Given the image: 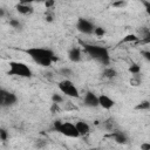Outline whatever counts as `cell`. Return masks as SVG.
Returning a JSON list of instances; mask_svg holds the SVG:
<instances>
[{"label":"cell","mask_w":150,"mask_h":150,"mask_svg":"<svg viewBox=\"0 0 150 150\" xmlns=\"http://www.w3.org/2000/svg\"><path fill=\"white\" fill-rule=\"evenodd\" d=\"M75 125H76L77 131L80 132V136L87 135V134L90 131V127H89V124H88L87 122H84V121H79V122L75 123Z\"/></svg>","instance_id":"11"},{"label":"cell","mask_w":150,"mask_h":150,"mask_svg":"<svg viewBox=\"0 0 150 150\" xmlns=\"http://www.w3.org/2000/svg\"><path fill=\"white\" fill-rule=\"evenodd\" d=\"M129 71H130L131 74H134V75H138L139 71H141V67H139L138 64H131V66L129 67Z\"/></svg>","instance_id":"17"},{"label":"cell","mask_w":150,"mask_h":150,"mask_svg":"<svg viewBox=\"0 0 150 150\" xmlns=\"http://www.w3.org/2000/svg\"><path fill=\"white\" fill-rule=\"evenodd\" d=\"M26 53L30 56V59L42 66V67H50L53 62L57 61L59 59L55 56V54L53 53V50L48 49V48H40V47H32L26 49Z\"/></svg>","instance_id":"1"},{"label":"cell","mask_w":150,"mask_h":150,"mask_svg":"<svg viewBox=\"0 0 150 150\" xmlns=\"http://www.w3.org/2000/svg\"><path fill=\"white\" fill-rule=\"evenodd\" d=\"M83 103L84 105L87 107H90V108H95L98 104V96H96L94 93L91 91H87L86 95H84V100H83Z\"/></svg>","instance_id":"8"},{"label":"cell","mask_w":150,"mask_h":150,"mask_svg":"<svg viewBox=\"0 0 150 150\" xmlns=\"http://www.w3.org/2000/svg\"><path fill=\"white\" fill-rule=\"evenodd\" d=\"M94 34H95L96 36H103V35L105 34V30H104V28H102V27H95Z\"/></svg>","instance_id":"18"},{"label":"cell","mask_w":150,"mask_h":150,"mask_svg":"<svg viewBox=\"0 0 150 150\" xmlns=\"http://www.w3.org/2000/svg\"><path fill=\"white\" fill-rule=\"evenodd\" d=\"M59 89L62 94H64L66 96H69V97H80V94H79V90L77 88L75 87V84L66 79V80H62L61 82H59Z\"/></svg>","instance_id":"5"},{"label":"cell","mask_w":150,"mask_h":150,"mask_svg":"<svg viewBox=\"0 0 150 150\" xmlns=\"http://www.w3.org/2000/svg\"><path fill=\"white\" fill-rule=\"evenodd\" d=\"M124 5H125V1H123V0H118V1H114L112 2V6L114 7H122Z\"/></svg>","instance_id":"25"},{"label":"cell","mask_w":150,"mask_h":150,"mask_svg":"<svg viewBox=\"0 0 150 150\" xmlns=\"http://www.w3.org/2000/svg\"><path fill=\"white\" fill-rule=\"evenodd\" d=\"M8 75L20 76V77H32V70L27 64H25L22 62L12 61V62H9Z\"/></svg>","instance_id":"4"},{"label":"cell","mask_w":150,"mask_h":150,"mask_svg":"<svg viewBox=\"0 0 150 150\" xmlns=\"http://www.w3.org/2000/svg\"><path fill=\"white\" fill-rule=\"evenodd\" d=\"M9 25H11L13 28H16V29L21 28V25H20V22H19L18 20H15V19H11V20H9Z\"/></svg>","instance_id":"20"},{"label":"cell","mask_w":150,"mask_h":150,"mask_svg":"<svg viewBox=\"0 0 150 150\" xmlns=\"http://www.w3.org/2000/svg\"><path fill=\"white\" fill-rule=\"evenodd\" d=\"M7 137H8L7 131H6L5 129H0V139L4 142V141H6V139H7Z\"/></svg>","instance_id":"21"},{"label":"cell","mask_w":150,"mask_h":150,"mask_svg":"<svg viewBox=\"0 0 150 150\" xmlns=\"http://www.w3.org/2000/svg\"><path fill=\"white\" fill-rule=\"evenodd\" d=\"M109 137H111V138H112L116 143H118V144H125V143H127V136H125L123 132L116 131V132L110 134Z\"/></svg>","instance_id":"13"},{"label":"cell","mask_w":150,"mask_h":150,"mask_svg":"<svg viewBox=\"0 0 150 150\" xmlns=\"http://www.w3.org/2000/svg\"><path fill=\"white\" fill-rule=\"evenodd\" d=\"M45 5H46V7H50V6L54 5V0H46L45 1Z\"/></svg>","instance_id":"29"},{"label":"cell","mask_w":150,"mask_h":150,"mask_svg":"<svg viewBox=\"0 0 150 150\" xmlns=\"http://www.w3.org/2000/svg\"><path fill=\"white\" fill-rule=\"evenodd\" d=\"M114 1H118V0H114ZM123 1H125V0H123Z\"/></svg>","instance_id":"32"},{"label":"cell","mask_w":150,"mask_h":150,"mask_svg":"<svg viewBox=\"0 0 150 150\" xmlns=\"http://www.w3.org/2000/svg\"><path fill=\"white\" fill-rule=\"evenodd\" d=\"M52 101L55 102V103H61L63 101V97L61 95H59V94H53L52 95Z\"/></svg>","instance_id":"19"},{"label":"cell","mask_w":150,"mask_h":150,"mask_svg":"<svg viewBox=\"0 0 150 150\" xmlns=\"http://www.w3.org/2000/svg\"><path fill=\"white\" fill-rule=\"evenodd\" d=\"M141 150H150V143H142Z\"/></svg>","instance_id":"28"},{"label":"cell","mask_w":150,"mask_h":150,"mask_svg":"<svg viewBox=\"0 0 150 150\" xmlns=\"http://www.w3.org/2000/svg\"><path fill=\"white\" fill-rule=\"evenodd\" d=\"M46 20H47V21H48V22H50V21H52V20H53V18H52V16H50V15H48V16H46Z\"/></svg>","instance_id":"30"},{"label":"cell","mask_w":150,"mask_h":150,"mask_svg":"<svg viewBox=\"0 0 150 150\" xmlns=\"http://www.w3.org/2000/svg\"><path fill=\"white\" fill-rule=\"evenodd\" d=\"M149 108H150V102L149 101H142L141 103H138L135 107L136 110H148Z\"/></svg>","instance_id":"16"},{"label":"cell","mask_w":150,"mask_h":150,"mask_svg":"<svg viewBox=\"0 0 150 150\" xmlns=\"http://www.w3.org/2000/svg\"><path fill=\"white\" fill-rule=\"evenodd\" d=\"M98 104H100L103 109L109 110V109H111V108L115 105V101H114L112 98H110L109 96L102 94V95L98 96Z\"/></svg>","instance_id":"9"},{"label":"cell","mask_w":150,"mask_h":150,"mask_svg":"<svg viewBox=\"0 0 150 150\" xmlns=\"http://www.w3.org/2000/svg\"><path fill=\"white\" fill-rule=\"evenodd\" d=\"M39 2V1H41V0H19V2L20 4H26V5H30V4H33V2Z\"/></svg>","instance_id":"26"},{"label":"cell","mask_w":150,"mask_h":150,"mask_svg":"<svg viewBox=\"0 0 150 150\" xmlns=\"http://www.w3.org/2000/svg\"><path fill=\"white\" fill-rule=\"evenodd\" d=\"M141 55H142L146 61L150 62V50H142V52H141Z\"/></svg>","instance_id":"22"},{"label":"cell","mask_w":150,"mask_h":150,"mask_svg":"<svg viewBox=\"0 0 150 150\" xmlns=\"http://www.w3.org/2000/svg\"><path fill=\"white\" fill-rule=\"evenodd\" d=\"M18 101V97L15 94L6 90V89H1L0 90V105L6 108V107H11L13 104H15Z\"/></svg>","instance_id":"6"},{"label":"cell","mask_w":150,"mask_h":150,"mask_svg":"<svg viewBox=\"0 0 150 150\" xmlns=\"http://www.w3.org/2000/svg\"><path fill=\"white\" fill-rule=\"evenodd\" d=\"M86 53L94 60L101 62L103 66H108L110 63V56L108 48L102 47V46H96V45H89V43H83L81 42Z\"/></svg>","instance_id":"2"},{"label":"cell","mask_w":150,"mask_h":150,"mask_svg":"<svg viewBox=\"0 0 150 150\" xmlns=\"http://www.w3.org/2000/svg\"><path fill=\"white\" fill-rule=\"evenodd\" d=\"M142 2H143V6H144V8H145L146 13L150 15V1H145V0H142Z\"/></svg>","instance_id":"24"},{"label":"cell","mask_w":150,"mask_h":150,"mask_svg":"<svg viewBox=\"0 0 150 150\" xmlns=\"http://www.w3.org/2000/svg\"><path fill=\"white\" fill-rule=\"evenodd\" d=\"M139 41V38L135 34H128L125 38L122 39V42L125 43V42H138Z\"/></svg>","instance_id":"15"},{"label":"cell","mask_w":150,"mask_h":150,"mask_svg":"<svg viewBox=\"0 0 150 150\" xmlns=\"http://www.w3.org/2000/svg\"><path fill=\"white\" fill-rule=\"evenodd\" d=\"M60 73H61L62 75H64V76H70V75H71V70H70L69 68H62V69L60 70Z\"/></svg>","instance_id":"23"},{"label":"cell","mask_w":150,"mask_h":150,"mask_svg":"<svg viewBox=\"0 0 150 150\" xmlns=\"http://www.w3.org/2000/svg\"><path fill=\"white\" fill-rule=\"evenodd\" d=\"M59 103H55V102H53V104H52V108H50V111L52 112H55V111H59V105H57Z\"/></svg>","instance_id":"27"},{"label":"cell","mask_w":150,"mask_h":150,"mask_svg":"<svg viewBox=\"0 0 150 150\" xmlns=\"http://www.w3.org/2000/svg\"><path fill=\"white\" fill-rule=\"evenodd\" d=\"M54 129L67 136V137H71V138H76L80 136V132L76 129V125L70 123V122H60V121H55L54 122Z\"/></svg>","instance_id":"3"},{"label":"cell","mask_w":150,"mask_h":150,"mask_svg":"<svg viewBox=\"0 0 150 150\" xmlns=\"http://www.w3.org/2000/svg\"><path fill=\"white\" fill-rule=\"evenodd\" d=\"M76 28L79 32L83 33V34H93L94 33V29H95V26L87 19H83V18H80L76 22Z\"/></svg>","instance_id":"7"},{"label":"cell","mask_w":150,"mask_h":150,"mask_svg":"<svg viewBox=\"0 0 150 150\" xmlns=\"http://www.w3.org/2000/svg\"><path fill=\"white\" fill-rule=\"evenodd\" d=\"M117 75V73H116V70L114 69V68H105L104 70H103V76L104 77H107V79H112V77H115Z\"/></svg>","instance_id":"14"},{"label":"cell","mask_w":150,"mask_h":150,"mask_svg":"<svg viewBox=\"0 0 150 150\" xmlns=\"http://www.w3.org/2000/svg\"><path fill=\"white\" fill-rule=\"evenodd\" d=\"M4 14H5V12H4V9H0V15H1V18L4 16Z\"/></svg>","instance_id":"31"},{"label":"cell","mask_w":150,"mask_h":150,"mask_svg":"<svg viewBox=\"0 0 150 150\" xmlns=\"http://www.w3.org/2000/svg\"><path fill=\"white\" fill-rule=\"evenodd\" d=\"M15 9L20 13V14H23V15H27V14H30L33 12V7L30 5H26V4H18L15 6Z\"/></svg>","instance_id":"12"},{"label":"cell","mask_w":150,"mask_h":150,"mask_svg":"<svg viewBox=\"0 0 150 150\" xmlns=\"http://www.w3.org/2000/svg\"><path fill=\"white\" fill-rule=\"evenodd\" d=\"M68 57L71 62H79L81 61V50L77 47H73L68 52Z\"/></svg>","instance_id":"10"}]
</instances>
